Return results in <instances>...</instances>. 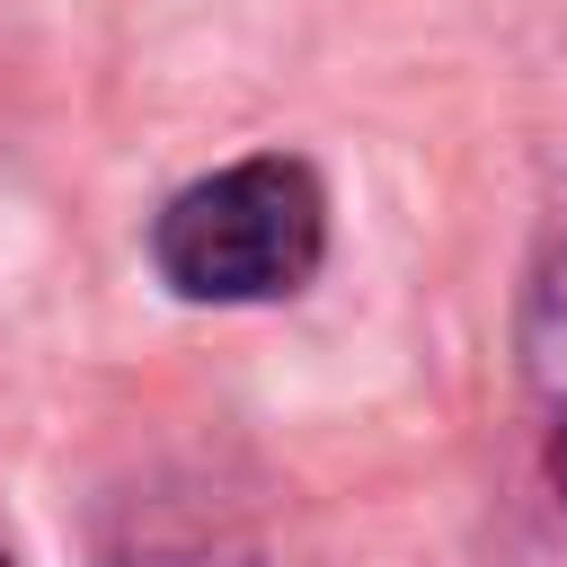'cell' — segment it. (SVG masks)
<instances>
[{
    "label": "cell",
    "mask_w": 567,
    "mask_h": 567,
    "mask_svg": "<svg viewBox=\"0 0 567 567\" xmlns=\"http://www.w3.org/2000/svg\"><path fill=\"white\" fill-rule=\"evenodd\" d=\"M328 257V186L292 151L230 159L195 186H177L151 221V266L177 301L248 310L292 301Z\"/></svg>",
    "instance_id": "cell-1"
},
{
    "label": "cell",
    "mask_w": 567,
    "mask_h": 567,
    "mask_svg": "<svg viewBox=\"0 0 567 567\" xmlns=\"http://www.w3.org/2000/svg\"><path fill=\"white\" fill-rule=\"evenodd\" d=\"M523 381H532V416H540V461H549V487L567 505V221L532 275V301H523Z\"/></svg>",
    "instance_id": "cell-2"
},
{
    "label": "cell",
    "mask_w": 567,
    "mask_h": 567,
    "mask_svg": "<svg viewBox=\"0 0 567 567\" xmlns=\"http://www.w3.org/2000/svg\"><path fill=\"white\" fill-rule=\"evenodd\" d=\"M97 567H266V558H257V540H248L230 514L151 496V505H133V514L115 523V540H106Z\"/></svg>",
    "instance_id": "cell-3"
},
{
    "label": "cell",
    "mask_w": 567,
    "mask_h": 567,
    "mask_svg": "<svg viewBox=\"0 0 567 567\" xmlns=\"http://www.w3.org/2000/svg\"><path fill=\"white\" fill-rule=\"evenodd\" d=\"M0 567H9V549H0Z\"/></svg>",
    "instance_id": "cell-4"
}]
</instances>
